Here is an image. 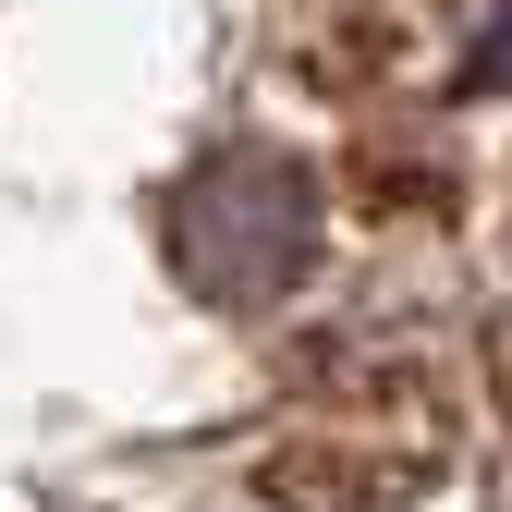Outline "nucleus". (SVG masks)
Returning a JSON list of instances; mask_svg holds the SVG:
<instances>
[{
    "label": "nucleus",
    "instance_id": "f257e3e1",
    "mask_svg": "<svg viewBox=\"0 0 512 512\" xmlns=\"http://www.w3.org/2000/svg\"><path fill=\"white\" fill-rule=\"evenodd\" d=\"M171 269L196 305H281L317 269V183L281 147H208L196 171L171 183Z\"/></svg>",
    "mask_w": 512,
    "mask_h": 512
}]
</instances>
